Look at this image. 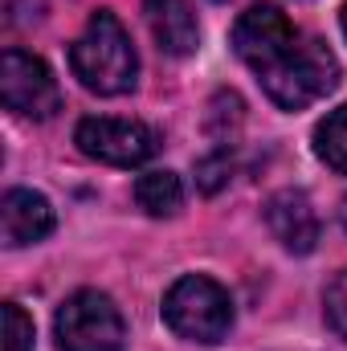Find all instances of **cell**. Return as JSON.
Masks as SVG:
<instances>
[{"mask_svg": "<svg viewBox=\"0 0 347 351\" xmlns=\"http://www.w3.org/2000/svg\"><path fill=\"white\" fill-rule=\"evenodd\" d=\"M143 16L164 53L188 58L200 49V21L188 0H143Z\"/></svg>", "mask_w": 347, "mask_h": 351, "instance_id": "9", "label": "cell"}, {"mask_svg": "<svg viewBox=\"0 0 347 351\" xmlns=\"http://www.w3.org/2000/svg\"><path fill=\"white\" fill-rule=\"evenodd\" d=\"M233 53L258 74L261 90L282 110H302L339 86L335 53L274 4H254L237 16Z\"/></svg>", "mask_w": 347, "mask_h": 351, "instance_id": "1", "label": "cell"}, {"mask_svg": "<svg viewBox=\"0 0 347 351\" xmlns=\"http://www.w3.org/2000/svg\"><path fill=\"white\" fill-rule=\"evenodd\" d=\"M164 323L188 343H221L233 327V298L221 282L188 274L164 294Z\"/></svg>", "mask_w": 347, "mask_h": 351, "instance_id": "3", "label": "cell"}, {"mask_svg": "<svg viewBox=\"0 0 347 351\" xmlns=\"http://www.w3.org/2000/svg\"><path fill=\"white\" fill-rule=\"evenodd\" d=\"M53 233V208L33 188H12L0 200V237L4 245H33Z\"/></svg>", "mask_w": 347, "mask_h": 351, "instance_id": "8", "label": "cell"}, {"mask_svg": "<svg viewBox=\"0 0 347 351\" xmlns=\"http://www.w3.org/2000/svg\"><path fill=\"white\" fill-rule=\"evenodd\" d=\"M70 70L82 86L102 94V98L135 90L139 53H135V45H131V37H127V29L119 25L115 12L98 8L90 16L86 33L70 45Z\"/></svg>", "mask_w": 347, "mask_h": 351, "instance_id": "2", "label": "cell"}, {"mask_svg": "<svg viewBox=\"0 0 347 351\" xmlns=\"http://www.w3.org/2000/svg\"><path fill=\"white\" fill-rule=\"evenodd\" d=\"M339 25H344V37H347V4H344V12H339Z\"/></svg>", "mask_w": 347, "mask_h": 351, "instance_id": "15", "label": "cell"}, {"mask_svg": "<svg viewBox=\"0 0 347 351\" xmlns=\"http://www.w3.org/2000/svg\"><path fill=\"white\" fill-rule=\"evenodd\" d=\"M4 351H33V319L16 302L4 306Z\"/></svg>", "mask_w": 347, "mask_h": 351, "instance_id": "12", "label": "cell"}, {"mask_svg": "<svg viewBox=\"0 0 347 351\" xmlns=\"http://www.w3.org/2000/svg\"><path fill=\"white\" fill-rule=\"evenodd\" d=\"M265 225L290 254H311L319 245V213L311 208L307 192H274L265 200Z\"/></svg>", "mask_w": 347, "mask_h": 351, "instance_id": "7", "label": "cell"}, {"mask_svg": "<svg viewBox=\"0 0 347 351\" xmlns=\"http://www.w3.org/2000/svg\"><path fill=\"white\" fill-rule=\"evenodd\" d=\"M323 306H327V323H331V331H335L339 339H347V269L327 286Z\"/></svg>", "mask_w": 347, "mask_h": 351, "instance_id": "13", "label": "cell"}, {"mask_svg": "<svg viewBox=\"0 0 347 351\" xmlns=\"http://www.w3.org/2000/svg\"><path fill=\"white\" fill-rule=\"evenodd\" d=\"M74 143L82 147V156L110 164V168H139L160 152V139L147 123L139 119H82L74 131Z\"/></svg>", "mask_w": 347, "mask_h": 351, "instance_id": "5", "label": "cell"}, {"mask_svg": "<svg viewBox=\"0 0 347 351\" xmlns=\"http://www.w3.org/2000/svg\"><path fill=\"white\" fill-rule=\"evenodd\" d=\"M53 335L62 351H123L127 343L119 306L98 290H78L58 306Z\"/></svg>", "mask_w": 347, "mask_h": 351, "instance_id": "4", "label": "cell"}, {"mask_svg": "<svg viewBox=\"0 0 347 351\" xmlns=\"http://www.w3.org/2000/svg\"><path fill=\"white\" fill-rule=\"evenodd\" d=\"M339 221H344V229H347V196H344V204H339Z\"/></svg>", "mask_w": 347, "mask_h": 351, "instance_id": "14", "label": "cell"}, {"mask_svg": "<svg viewBox=\"0 0 347 351\" xmlns=\"http://www.w3.org/2000/svg\"><path fill=\"white\" fill-rule=\"evenodd\" d=\"M135 200L147 217H176L184 204V184L176 172H143L135 180Z\"/></svg>", "mask_w": 347, "mask_h": 351, "instance_id": "10", "label": "cell"}, {"mask_svg": "<svg viewBox=\"0 0 347 351\" xmlns=\"http://www.w3.org/2000/svg\"><path fill=\"white\" fill-rule=\"evenodd\" d=\"M315 156L331 168L347 176V102L339 110H331L319 127H315Z\"/></svg>", "mask_w": 347, "mask_h": 351, "instance_id": "11", "label": "cell"}, {"mask_svg": "<svg viewBox=\"0 0 347 351\" xmlns=\"http://www.w3.org/2000/svg\"><path fill=\"white\" fill-rule=\"evenodd\" d=\"M0 98L8 110L25 114V119H53L62 110V90L53 70L25 53V49H4L0 58Z\"/></svg>", "mask_w": 347, "mask_h": 351, "instance_id": "6", "label": "cell"}]
</instances>
